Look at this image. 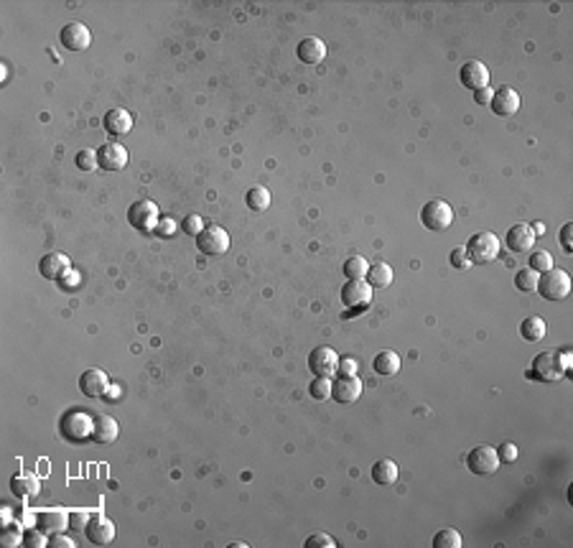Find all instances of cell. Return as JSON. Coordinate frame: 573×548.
I'll return each mask as SVG.
<instances>
[{
    "label": "cell",
    "mask_w": 573,
    "mask_h": 548,
    "mask_svg": "<svg viewBox=\"0 0 573 548\" xmlns=\"http://www.w3.org/2000/svg\"><path fill=\"white\" fill-rule=\"evenodd\" d=\"M545 301H563L571 293V275L563 268H550L545 273L537 275V288H535Z\"/></svg>",
    "instance_id": "6da1fadb"
},
{
    "label": "cell",
    "mask_w": 573,
    "mask_h": 548,
    "mask_svg": "<svg viewBox=\"0 0 573 548\" xmlns=\"http://www.w3.org/2000/svg\"><path fill=\"white\" fill-rule=\"evenodd\" d=\"M466 258H469L471 265H484V263H492L494 258L500 255V240L494 232H476L471 235V240L466 243Z\"/></svg>",
    "instance_id": "7a4b0ae2"
},
{
    "label": "cell",
    "mask_w": 573,
    "mask_h": 548,
    "mask_svg": "<svg viewBox=\"0 0 573 548\" xmlns=\"http://www.w3.org/2000/svg\"><path fill=\"white\" fill-rule=\"evenodd\" d=\"M566 372V365L558 352H540L532 359L530 370H528V378L537 380V383H555V380L563 378Z\"/></svg>",
    "instance_id": "3957f363"
},
{
    "label": "cell",
    "mask_w": 573,
    "mask_h": 548,
    "mask_svg": "<svg viewBox=\"0 0 573 548\" xmlns=\"http://www.w3.org/2000/svg\"><path fill=\"white\" fill-rule=\"evenodd\" d=\"M64 438H69L72 444H82L87 438H92V428H95V416L85 413V411H69L59 423Z\"/></svg>",
    "instance_id": "277c9868"
},
{
    "label": "cell",
    "mask_w": 573,
    "mask_h": 548,
    "mask_svg": "<svg viewBox=\"0 0 573 548\" xmlns=\"http://www.w3.org/2000/svg\"><path fill=\"white\" fill-rule=\"evenodd\" d=\"M421 222H423V227H426V230H431V232L449 230V227H451V222H454L451 204H449V201H444V199L426 201V204H423V209H421Z\"/></svg>",
    "instance_id": "5b68a950"
},
{
    "label": "cell",
    "mask_w": 573,
    "mask_h": 548,
    "mask_svg": "<svg viewBox=\"0 0 573 548\" xmlns=\"http://www.w3.org/2000/svg\"><path fill=\"white\" fill-rule=\"evenodd\" d=\"M128 222L138 232H153V230H156V225L161 222L159 204H156L153 199L133 201V204H130V209H128Z\"/></svg>",
    "instance_id": "8992f818"
},
{
    "label": "cell",
    "mask_w": 573,
    "mask_h": 548,
    "mask_svg": "<svg viewBox=\"0 0 573 548\" xmlns=\"http://www.w3.org/2000/svg\"><path fill=\"white\" fill-rule=\"evenodd\" d=\"M196 248H199V253H204V255H212V258L225 255L227 250H230V235H227V230H222L220 225H209L196 235Z\"/></svg>",
    "instance_id": "52a82bcc"
},
{
    "label": "cell",
    "mask_w": 573,
    "mask_h": 548,
    "mask_svg": "<svg viewBox=\"0 0 573 548\" xmlns=\"http://www.w3.org/2000/svg\"><path fill=\"white\" fill-rule=\"evenodd\" d=\"M500 457H497V449L492 446H476L466 454V467H469L471 475L476 477H489L500 469Z\"/></svg>",
    "instance_id": "ba28073f"
},
{
    "label": "cell",
    "mask_w": 573,
    "mask_h": 548,
    "mask_svg": "<svg viewBox=\"0 0 573 548\" xmlns=\"http://www.w3.org/2000/svg\"><path fill=\"white\" fill-rule=\"evenodd\" d=\"M309 370L314 378H334L339 370V354L331 347H316L309 354Z\"/></svg>",
    "instance_id": "9c48e42d"
},
{
    "label": "cell",
    "mask_w": 573,
    "mask_h": 548,
    "mask_svg": "<svg viewBox=\"0 0 573 548\" xmlns=\"http://www.w3.org/2000/svg\"><path fill=\"white\" fill-rule=\"evenodd\" d=\"M373 301V286L362 280H347L342 288V304L347 306L349 311H362L365 306H370Z\"/></svg>",
    "instance_id": "30bf717a"
},
{
    "label": "cell",
    "mask_w": 573,
    "mask_h": 548,
    "mask_svg": "<svg viewBox=\"0 0 573 548\" xmlns=\"http://www.w3.org/2000/svg\"><path fill=\"white\" fill-rule=\"evenodd\" d=\"M80 390L87 398H107L112 385H110V378H107V372L92 367V370H85L80 375Z\"/></svg>",
    "instance_id": "8fae6325"
},
{
    "label": "cell",
    "mask_w": 573,
    "mask_h": 548,
    "mask_svg": "<svg viewBox=\"0 0 573 548\" xmlns=\"http://www.w3.org/2000/svg\"><path fill=\"white\" fill-rule=\"evenodd\" d=\"M85 533L95 546H107V543L115 541V525H112V520L107 518V515H102V512H95V515H92Z\"/></svg>",
    "instance_id": "7c38bea8"
},
{
    "label": "cell",
    "mask_w": 573,
    "mask_h": 548,
    "mask_svg": "<svg viewBox=\"0 0 573 548\" xmlns=\"http://www.w3.org/2000/svg\"><path fill=\"white\" fill-rule=\"evenodd\" d=\"M59 41L64 43L67 51H87L92 43V33L85 23H67L61 28Z\"/></svg>",
    "instance_id": "4fadbf2b"
},
{
    "label": "cell",
    "mask_w": 573,
    "mask_h": 548,
    "mask_svg": "<svg viewBox=\"0 0 573 548\" xmlns=\"http://www.w3.org/2000/svg\"><path fill=\"white\" fill-rule=\"evenodd\" d=\"M459 80H461V85L466 87V90H471V92L484 90V87H489V69L484 67V61L471 59L461 67V72H459Z\"/></svg>",
    "instance_id": "5bb4252c"
},
{
    "label": "cell",
    "mask_w": 573,
    "mask_h": 548,
    "mask_svg": "<svg viewBox=\"0 0 573 548\" xmlns=\"http://www.w3.org/2000/svg\"><path fill=\"white\" fill-rule=\"evenodd\" d=\"M362 396V380L357 375H342V378L331 380V398L336 403H354L357 398Z\"/></svg>",
    "instance_id": "9a60e30c"
},
{
    "label": "cell",
    "mask_w": 573,
    "mask_h": 548,
    "mask_svg": "<svg viewBox=\"0 0 573 548\" xmlns=\"http://www.w3.org/2000/svg\"><path fill=\"white\" fill-rule=\"evenodd\" d=\"M489 107H492L494 115H500V117L515 115V112L520 110V95H518V90H513L510 85L500 87V90H494Z\"/></svg>",
    "instance_id": "2e32d148"
},
{
    "label": "cell",
    "mask_w": 573,
    "mask_h": 548,
    "mask_svg": "<svg viewBox=\"0 0 573 548\" xmlns=\"http://www.w3.org/2000/svg\"><path fill=\"white\" fill-rule=\"evenodd\" d=\"M97 164L102 171H122L128 166V151H125V146L115 143V140L105 143L97 151Z\"/></svg>",
    "instance_id": "e0dca14e"
},
{
    "label": "cell",
    "mask_w": 573,
    "mask_h": 548,
    "mask_svg": "<svg viewBox=\"0 0 573 548\" xmlns=\"http://www.w3.org/2000/svg\"><path fill=\"white\" fill-rule=\"evenodd\" d=\"M102 128H105V133L112 135V138L128 135L130 130H133V115H130L128 110L112 107L110 112H105V117H102Z\"/></svg>",
    "instance_id": "ac0fdd59"
},
{
    "label": "cell",
    "mask_w": 573,
    "mask_h": 548,
    "mask_svg": "<svg viewBox=\"0 0 573 548\" xmlns=\"http://www.w3.org/2000/svg\"><path fill=\"white\" fill-rule=\"evenodd\" d=\"M505 245L518 255L530 253L532 245H535V232H532L530 225H513L505 235Z\"/></svg>",
    "instance_id": "d6986e66"
},
{
    "label": "cell",
    "mask_w": 573,
    "mask_h": 548,
    "mask_svg": "<svg viewBox=\"0 0 573 548\" xmlns=\"http://www.w3.org/2000/svg\"><path fill=\"white\" fill-rule=\"evenodd\" d=\"M72 268V263L64 253H49V255H43L41 263H38V270H41L43 278L49 280H59L67 275V270Z\"/></svg>",
    "instance_id": "ffe728a7"
},
{
    "label": "cell",
    "mask_w": 573,
    "mask_h": 548,
    "mask_svg": "<svg viewBox=\"0 0 573 548\" xmlns=\"http://www.w3.org/2000/svg\"><path fill=\"white\" fill-rule=\"evenodd\" d=\"M64 525H69V512L64 510H41L36 515V528H41L46 536L61 533Z\"/></svg>",
    "instance_id": "44dd1931"
},
{
    "label": "cell",
    "mask_w": 573,
    "mask_h": 548,
    "mask_svg": "<svg viewBox=\"0 0 573 548\" xmlns=\"http://www.w3.org/2000/svg\"><path fill=\"white\" fill-rule=\"evenodd\" d=\"M296 54H299V59L304 61V64H318V61L326 56V43L318 36H306V38H301Z\"/></svg>",
    "instance_id": "7402d4cb"
},
{
    "label": "cell",
    "mask_w": 573,
    "mask_h": 548,
    "mask_svg": "<svg viewBox=\"0 0 573 548\" xmlns=\"http://www.w3.org/2000/svg\"><path fill=\"white\" fill-rule=\"evenodd\" d=\"M38 490H41V482H38L36 475H28V472H26V475H16L11 480V492H13V497H18V500L36 497Z\"/></svg>",
    "instance_id": "603a6c76"
},
{
    "label": "cell",
    "mask_w": 573,
    "mask_h": 548,
    "mask_svg": "<svg viewBox=\"0 0 573 548\" xmlns=\"http://www.w3.org/2000/svg\"><path fill=\"white\" fill-rule=\"evenodd\" d=\"M120 433V426L117 421L110 418V416H95V428H92V438L97 444H112Z\"/></svg>",
    "instance_id": "cb8c5ba5"
},
{
    "label": "cell",
    "mask_w": 573,
    "mask_h": 548,
    "mask_svg": "<svg viewBox=\"0 0 573 548\" xmlns=\"http://www.w3.org/2000/svg\"><path fill=\"white\" fill-rule=\"evenodd\" d=\"M370 477H373L375 485H382V488L395 485L397 482V464L392 462V459H380V462H375L373 469H370Z\"/></svg>",
    "instance_id": "d4e9b609"
},
{
    "label": "cell",
    "mask_w": 573,
    "mask_h": 548,
    "mask_svg": "<svg viewBox=\"0 0 573 548\" xmlns=\"http://www.w3.org/2000/svg\"><path fill=\"white\" fill-rule=\"evenodd\" d=\"M373 367L377 375H382V378H392V375L400 372V357H397L392 349H382V352L375 354Z\"/></svg>",
    "instance_id": "484cf974"
},
{
    "label": "cell",
    "mask_w": 573,
    "mask_h": 548,
    "mask_svg": "<svg viewBox=\"0 0 573 548\" xmlns=\"http://www.w3.org/2000/svg\"><path fill=\"white\" fill-rule=\"evenodd\" d=\"M365 280L370 283V286H375V288H385V286H390L392 283V268L387 265V263H373L370 268H367V275H365Z\"/></svg>",
    "instance_id": "4316f807"
},
{
    "label": "cell",
    "mask_w": 573,
    "mask_h": 548,
    "mask_svg": "<svg viewBox=\"0 0 573 548\" xmlns=\"http://www.w3.org/2000/svg\"><path fill=\"white\" fill-rule=\"evenodd\" d=\"M520 337L525 342H540L545 337V322L543 317H528L520 324Z\"/></svg>",
    "instance_id": "83f0119b"
},
{
    "label": "cell",
    "mask_w": 573,
    "mask_h": 548,
    "mask_svg": "<svg viewBox=\"0 0 573 548\" xmlns=\"http://www.w3.org/2000/svg\"><path fill=\"white\" fill-rule=\"evenodd\" d=\"M245 201H247V207H250L252 212H265V209L270 207V191L265 189V186H252V189L247 191V196H245Z\"/></svg>",
    "instance_id": "f1b7e54d"
},
{
    "label": "cell",
    "mask_w": 573,
    "mask_h": 548,
    "mask_svg": "<svg viewBox=\"0 0 573 548\" xmlns=\"http://www.w3.org/2000/svg\"><path fill=\"white\" fill-rule=\"evenodd\" d=\"M367 268H370V263H367L365 258L352 255L344 263V275H347V280H362L367 275Z\"/></svg>",
    "instance_id": "f546056e"
},
{
    "label": "cell",
    "mask_w": 573,
    "mask_h": 548,
    "mask_svg": "<svg viewBox=\"0 0 573 548\" xmlns=\"http://www.w3.org/2000/svg\"><path fill=\"white\" fill-rule=\"evenodd\" d=\"M433 548H461V536L459 530L454 528H444L433 536Z\"/></svg>",
    "instance_id": "4dcf8cb0"
},
{
    "label": "cell",
    "mask_w": 573,
    "mask_h": 548,
    "mask_svg": "<svg viewBox=\"0 0 573 548\" xmlns=\"http://www.w3.org/2000/svg\"><path fill=\"white\" fill-rule=\"evenodd\" d=\"M537 275L540 273H535L532 268H520L518 273H515V286L525 293H532L537 288Z\"/></svg>",
    "instance_id": "1f68e13d"
},
{
    "label": "cell",
    "mask_w": 573,
    "mask_h": 548,
    "mask_svg": "<svg viewBox=\"0 0 573 548\" xmlns=\"http://www.w3.org/2000/svg\"><path fill=\"white\" fill-rule=\"evenodd\" d=\"M309 393H311L314 401H329L331 398V378H314L311 385H309Z\"/></svg>",
    "instance_id": "d6a6232c"
},
{
    "label": "cell",
    "mask_w": 573,
    "mask_h": 548,
    "mask_svg": "<svg viewBox=\"0 0 573 548\" xmlns=\"http://www.w3.org/2000/svg\"><path fill=\"white\" fill-rule=\"evenodd\" d=\"M528 268H532L535 273H545V270L553 268V255L545 253V250H532L530 265H528Z\"/></svg>",
    "instance_id": "836d02e7"
},
{
    "label": "cell",
    "mask_w": 573,
    "mask_h": 548,
    "mask_svg": "<svg viewBox=\"0 0 573 548\" xmlns=\"http://www.w3.org/2000/svg\"><path fill=\"white\" fill-rule=\"evenodd\" d=\"M23 533H26V530H21L16 523L6 525V528H3V533H0V543H3L6 548H16V546H21V543H23Z\"/></svg>",
    "instance_id": "e575fe53"
},
{
    "label": "cell",
    "mask_w": 573,
    "mask_h": 548,
    "mask_svg": "<svg viewBox=\"0 0 573 548\" xmlns=\"http://www.w3.org/2000/svg\"><path fill=\"white\" fill-rule=\"evenodd\" d=\"M23 546L28 548H41V546H49V536L43 533L41 528H28L23 533Z\"/></svg>",
    "instance_id": "d590c367"
},
{
    "label": "cell",
    "mask_w": 573,
    "mask_h": 548,
    "mask_svg": "<svg viewBox=\"0 0 573 548\" xmlns=\"http://www.w3.org/2000/svg\"><path fill=\"white\" fill-rule=\"evenodd\" d=\"M77 169H82V171H95V169H100V164H97V151H92V148H85V151L77 153Z\"/></svg>",
    "instance_id": "8d00e7d4"
},
{
    "label": "cell",
    "mask_w": 573,
    "mask_h": 548,
    "mask_svg": "<svg viewBox=\"0 0 573 548\" xmlns=\"http://www.w3.org/2000/svg\"><path fill=\"white\" fill-rule=\"evenodd\" d=\"M336 541L329 536V533H314L309 536V541L304 543V548H334Z\"/></svg>",
    "instance_id": "74e56055"
},
{
    "label": "cell",
    "mask_w": 573,
    "mask_h": 548,
    "mask_svg": "<svg viewBox=\"0 0 573 548\" xmlns=\"http://www.w3.org/2000/svg\"><path fill=\"white\" fill-rule=\"evenodd\" d=\"M90 512H82V510H74L69 512V528L77 530V533H85L87 530V523H90Z\"/></svg>",
    "instance_id": "f35d334b"
},
{
    "label": "cell",
    "mask_w": 573,
    "mask_h": 548,
    "mask_svg": "<svg viewBox=\"0 0 573 548\" xmlns=\"http://www.w3.org/2000/svg\"><path fill=\"white\" fill-rule=\"evenodd\" d=\"M181 230L186 232V235H194V238H196V235L204 230V222H201L199 214H189V217L181 222Z\"/></svg>",
    "instance_id": "ab89813d"
},
{
    "label": "cell",
    "mask_w": 573,
    "mask_h": 548,
    "mask_svg": "<svg viewBox=\"0 0 573 548\" xmlns=\"http://www.w3.org/2000/svg\"><path fill=\"white\" fill-rule=\"evenodd\" d=\"M449 258H451V265H454V268H459V270L469 268V265H471L469 258H466V250H464V248H454V250H451V255H449Z\"/></svg>",
    "instance_id": "60d3db41"
},
{
    "label": "cell",
    "mask_w": 573,
    "mask_h": 548,
    "mask_svg": "<svg viewBox=\"0 0 573 548\" xmlns=\"http://www.w3.org/2000/svg\"><path fill=\"white\" fill-rule=\"evenodd\" d=\"M497 457H500V462H510V464H513L515 459H518V446L510 444V441H505V444L497 449Z\"/></svg>",
    "instance_id": "b9f144b4"
},
{
    "label": "cell",
    "mask_w": 573,
    "mask_h": 548,
    "mask_svg": "<svg viewBox=\"0 0 573 548\" xmlns=\"http://www.w3.org/2000/svg\"><path fill=\"white\" fill-rule=\"evenodd\" d=\"M153 232H156L159 238H173V232H176V222H173V219H161Z\"/></svg>",
    "instance_id": "7bdbcfd3"
},
{
    "label": "cell",
    "mask_w": 573,
    "mask_h": 548,
    "mask_svg": "<svg viewBox=\"0 0 573 548\" xmlns=\"http://www.w3.org/2000/svg\"><path fill=\"white\" fill-rule=\"evenodd\" d=\"M49 548H74V541L69 536H61V533H54L49 538Z\"/></svg>",
    "instance_id": "ee69618b"
},
{
    "label": "cell",
    "mask_w": 573,
    "mask_h": 548,
    "mask_svg": "<svg viewBox=\"0 0 573 548\" xmlns=\"http://www.w3.org/2000/svg\"><path fill=\"white\" fill-rule=\"evenodd\" d=\"M571 232H573V225H571V222H566V225H563V230H561V245H563V250H566V253H571V250H573Z\"/></svg>",
    "instance_id": "f6af8a7d"
},
{
    "label": "cell",
    "mask_w": 573,
    "mask_h": 548,
    "mask_svg": "<svg viewBox=\"0 0 573 548\" xmlns=\"http://www.w3.org/2000/svg\"><path fill=\"white\" fill-rule=\"evenodd\" d=\"M492 95H494V90H489V87H484V90H476L474 92V102L476 105H489V102H492Z\"/></svg>",
    "instance_id": "bcb514c9"
},
{
    "label": "cell",
    "mask_w": 573,
    "mask_h": 548,
    "mask_svg": "<svg viewBox=\"0 0 573 548\" xmlns=\"http://www.w3.org/2000/svg\"><path fill=\"white\" fill-rule=\"evenodd\" d=\"M339 370L344 372V375H357V362L354 359H339Z\"/></svg>",
    "instance_id": "7dc6e473"
}]
</instances>
